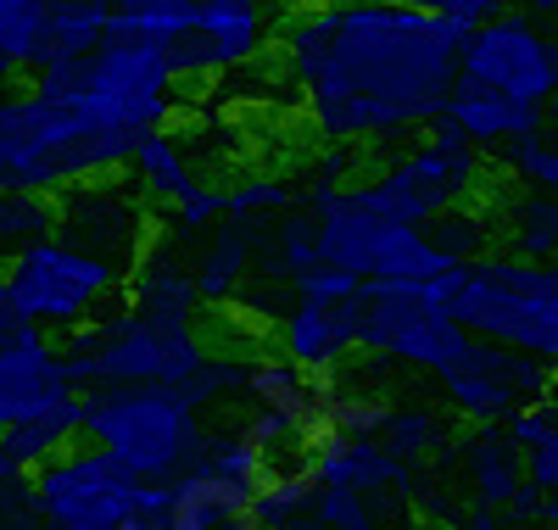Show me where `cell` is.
<instances>
[{
  "label": "cell",
  "mask_w": 558,
  "mask_h": 530,
  "mask_svg": "<svg viewBox=\"0 0 558 530\" xmlns=\"http://www.w3.org/2000/svg\"><path fill=\"white\" fill-rule=\"evenodd\" d=\"M279 39L330 146L425 134L458 89V57L430 34V7H296L279 17Z\"/></svg>",
  "instance_id": "obj_1"
},
{
  "label": "cell",
  "mask_w": 558,
  "mask_h": 530,
  "mask_svg": "<svg viewBox=\"0 0 558 530\" xmlns=\"http://www.w3.org/2000/svg\"><path fill=\"white\" fill-rule=\"evenodd\" d=\"M140 140L101 129L68 101L28 89L0 95V196H73L84 184H107L134 162Z\"/></svg>",
  "instance_id": "obj_2"
},
{
  "label": "cell",
  "mask_w": 558,
  "mask_h": 530,
  "mask_svg": "<svg viewBox=\"0 0 558 530\" xmlns=\"http://www.w3.org/2000/svg\"><path fill=\"white\" fill-rule=\"evenodd\" d=\"M425 297L447 308L475 341L558 363V263H520L492 252L486 263L430 279Z\"/></svg>",
  "instance_id": "obj_3"
},
{
  "label": "cell",
  "mask_w": 558,
  "mask_h": 530,
  "mask_svg": "<svg viewBox=\"0 0 558 530\" xmlns=\"http://www.w3.org/2000/svg\"><path fill=\"white\" fill-rule=\"evenodd\" d=\"M84 442L146 486H173L207 458L213 436L202 430V413L179 402L173 385H96L84 392Z\"/></svg>",
  "instance_id": "obj_4"
},
{
  "label": "cell",
  "mask_w": 558,
  "mask_h": 530,
  "mask_svg": "<svg viewBox=\"0 0 558 530\" xmlns=\"http://www.w3.org/2000/svg\"><path fill=\"white\" fill-rule=\"evenodd\" d=\"M492 190V168L486 152L470 146L447 118L430 123L418 134V146L402 152L397 162H386L375 179L352 184L347 196L363 213H380L391 224H413V229H430L436 218L458 213V207H475Z\"/></svg>",
  "instance_id": "obj_5"
},
{
  "label": "cell",
  "mask_w": 558,
  "mask_h": 530,
  "mask_svg": "<svg viewBox=\"0 0 558 530\" xmlns=\"http://www.w3.org/2000/svg\"><path fill=\"white\" fill-rule=\"evenodd\" d=\"M62 352L78 392H96V385H184L213 363L196 324H168L134 308L68 335Z\"/></svg>",
  "instance_id": "obj_6"
},
{
  "label": "cell",
  "mask_w": 558,
  "mask_h": 530,
  "mask_svg": "<svg viewBox=\"0 0 558 530\" xmlns=\"http://www.w3.org/2000/svg\"><path fill=\"white\" fill-rule=\"evenodd\" d=\"M39 519L57 530H123L134 514H168L173 486H146L96 447H73L34 474Z\"/></svg>",
  "instance_id": "obj_7"
},
{
  "label": "cell",
  "mask_w": 558,
  "mask_h": 530,
  "mask_svg": "<svg viewBox=\"0 0 558 530\" xmlns=\"http://www.w3.org/2000/svg\"><path fill=\"white\" fill-rule=\"evenodd\" d=\"M0 274H7V291L34 329H62V335H78L118 285H129L118 263L78 252L68 240H39V246L12 257Z\"/></svg>",
  "instance_id": "obj_8"
},
{
  "label": "cell",
  "mask_w": 558,
  "mask_h": 530,
  "mask_svg": "<svg viewBox=\"0 0 558 530\" xmlns=\"http://www.w3.org/2000/svg\"><path fill=\"white\" fill-rule=\"evenodd\" d=\"M318 263L352 274L357 285H430L452 274V257L430 240V229L363 213L352 207V196L318 218Z\"/></svg>",
  "instance_id": "obj_9"
},
{
  "label": "cell",
  "mask_w": 558,
  "mask_h": 530,
  "mask_svg": "<svg viewBox=\"0 0 558 530\" xmlns=\"http://www.w3.org/2000/svg\"><path fill=\"white\" fill-rule=\"evenodd\" d=\"M363 352L441 374L475 341L447 308L425 297V285H363Z\"/></svg>",
  "instance_id": "obj_10"
},
{
  "label": "cell",
  "mask_w": 558,
  "mask_h": 530,
  "mask_svg": "<svg viewBox=\"0 0 558 530\" xmlns=\"http://www.w3.org/2000/svg\"><path fill=\"white\" fill-rule=\"evenodd\" d=\"M547 385H553V363L492 347V341H470L452 369L436 374V392L447 397V408L481 430H497L525 408H542Z\"/></svg>",
  "instance_id": "obj_11"
},
{
  "label": "cell",
  "mask_w": 558,
  "mask_h": 530,
  "mask_svg": "<svg viewBox=\"0 0 558 530\" xmlns=\"http://www.w3.org/2000/svg\"><path fill=\"white\" fill-rule=\"evenodd\" d=\"M458 73L547 112L558 101V34H542L531 12H502L470 39Z\"/></svg>",
  "instance_id": "obj_12"
},
{
  "label": "cell",
  "mask_w": 558,
  "mask_h": 530,
  "mask_svg": "<svg viewBox=\"0 0 558 530\" xmlns=\"http://www.w3.org/2000/svg\"><path fill=\"white\" fill-rule=\"evenodd\" d=\"M274 39V17L252 0H202L196 28L179 45H168V68L173 79H213L229 68H246L268 51Z\"/></svg>",
  "instance_id": "obj_13"
},
{
  "label": "cell",
  "mask_w": 558,
  "mask_h": 530,
  "mask_svg": "<svg viewBox=\"0 0 558 530\" xmlns=\"http://www.w3.org/2000/svg\"><path fill=\"white\" fill-rule=\"evenodd\" d=\"M73 397H78V385L68 374V352L45 341V329H34L28 341L0 352V436L57 413Z\"/></svg>",
  "instance_id": "obj_14"
},
{
  "label": "cell",
  "mask_w": 558,
  "mask_h": 530,
  "mask_svg": "<svg viewBox=\"0 0 558 530\" xmlns=\"http://www.w3.org/2000/svg\"><path fill=\"white\" fill-rule=\"evenodd\" d=\"M302 463L313 469L318 486H347L363 492L368 503L380 508H413L418 497V480L402 458L386 453V442H341V436H324L302 453Z\"/></svg>",
  "instance_id": "obj_15"
},
{
  "label": "cell",
  "mask_w": 558,
  "mask_h": 530,
  "mask_svg": "<svg viewBox=\"0 0 558 530\" xmlns=\"http://www.w3.org/2000/svg\"><path fill=\"white\" fill-rule=\"evenodd\" d=\"M363 291L341 308H307L296 302L279 318V358H291L307 374H341L352 352H363Z\"/></svg>",
  "instance_id": "obj_16"
},
{
  "label": "cell",
  "mask_w": 558,
  "mask_h": 530,
  "mask_svg": "<svg viewBox=\"0 0 558 530\" xmlns=\"http://www.w3.org/2000/svg\"><path fill=\"white\" fill-rule=\"evenodd\" d=\"M336 380L341 374H307L291 358L263 352V358H252V374H246V402L274 413V419H286L296 436L313 447L324 436V402H330Z\"/></svg>",
  "instance_id": "obj_17"
},
{
  "label": "cell",
  "mask_w": 558,
  "mask_h": 530,
  "mask_svg": "<svg viewBox=\"0 0 558 530\" xmlns=\"http://www.w3.org/2000/svg\"><path fill=\"white\" fill-rule=\"evenodd\" d=\"M441 118L481 152H508V146L536 140L547 129L542 107H525V101H514V95H502V89H492L481 79H463V73H458V89H452V101H447Z\"/></svg>",
  "instance_id": "obj_18"
},
{
  "label": "cell",
  "mask_w": 558,
  "mask_h": 530,
  "mask_svg": "<svg viewBox=\"0 0 558 530\" xmlns=\"http://www.w3.org/2000/svg\"><path fill=\"white\" fill-rule=\"evenodd\" d=\"M168 530H263L257 525V486L223 480L207 463L173 480V508Z\"/></svg>",
  "instance_id": "obj_19"
},
{
  "label": "cell",
  "mask_w": 558,
  "mask_h": 530,
  "mask_svg": "<svg viewBox=\"0 0 558 530\" xmlns=\"http://www.w3.org/2000/svg\"><path fill=\"white\" fill-rule=\"evenodd\" d=\"M463 480H470V503L508 514V503L525 486V453L508 442V430H470V447H463Z\"/></svg>",
  "instance_id": "obj_20"
},
{
  "label": "cell",
  "mask_w": 558,
  "mask_h": 530,
  "mask_svg": "<svg viewBox=\"0 0 558 530\" xmlns=\"http://www.w3.org/2000/svg\"><path fill=\"white\" fill-rule=\"evenodd\" d=\"M129 297H134V313H151L168 324H196V313L207 308L196 291V274H184L162 240L146 246V257L129 268Z\"/></svg>",
  "instance_id": "obj_21"
},
{
  "label": "cell",
  "mask_w": 558,
  "mask_h": 530,
  "mask_svg": "<svg viewBox=\"0 0 558 530\" xmlns=\"http://www.w3.org/2000/svg\"><path fill=\"white\" fill-rule=\"evenodd\" d=\"M497 234L508 257L520 263H558V196H542V190H514L497 207Z\"/></svg>",
  "instance_id": "obj_22"
},
{
  "label": "cell",
  "mask_w": 558,
  "mask_h": 530,
  "mask_svg": "<svg viewBox=\"0 0 558 530\" xmlns=\"http://www.w3.org/2000/svg\"><path fill=\"white\" fill-rule=\"evenodd\" d=\"M134 184H140V196H146L151 207H184L202 190V179H196V168H191V157L179 152V140L168 134V129H157V134H146L134 146Z\"/></svg>",
  "instance_id": "obj_23"
},
{
  "label": "cell",
  "mask_w": 558,
  "mask_h": 530,
  "mask_svg": "<svg viewBox=\"0 0 558 530\" xmlns=\"http://www.w3.org/2000/svg\"><path fill=\"white\" fill-rule=\"evenodd\" d=\"M252 246H257V268L279 285H296L318 268V218L307 207L286 213V218H274L252 234Z\"/></svg>",
  "instance_id": "obj_24"
},
{
  "label": "cell",
  "mask_w": 558,
  "mask_h": 530,
  "mask_svg": "<svg viewBox=\"0 0 558 530\" xmlns=\"http://www.w3.org/2000/svg\"><path fill=\"white\" fill-rule=\"evenodd\" d=\"M397 419V402L386 392L363 380H336L330 402H324V436H341V442H386V430ZM318 436V442H324Z\"/></svg>",
  "instance_id": "obj_25"
},
{
  "label": "cell",
  "mask_w": 558,
  "mask_h": 530,
  "mask_svg": "<svg viewBox=\"0 0 558 530\" xmlns=\"http://www.w3.org/2000/svg\"><path fill=\"white\" fill-rule=\"evenodd\" d=\"M252 229L241 224H218L207 234V252H202V268H196V291L207 308H235V291L241 279L252 274Z\"/></svg>",
  "instance_id": "obj_26"
},
{
  "label": "cell",
  "mask_w": 558,
  "mask_h": 530,
  "mask_svg": "<svg viewBox=\"0 0 558 530\" xmlns=\"http://www.w3.org/2000/svg\"><path fill=\"white\" fill-rule=\"evenodd\" d=\"M0 51L28 79L51 68V7L45 0H0Z\"/></svg>",
  "instance_id": "obj_27"
},
{
  "label": "cell",
  "mask_w": 558,
  "mask_h": 530,
  "mask_svg": "<svg viewBox=\"0 0 558 530\" xmlns=\"http://www.w3.org/2000/svg\"><path fill=\"white\" fill-rule=\"evenodd\" d=\"M313 503H318V480L307 463H286L274 469L263 486H257V525L263 530H296L313 519Z\"/></svg>",
  "instance_id": "obj_28"
},
{
  "label": "cell",
  "mask_w": 558,
  "mask_h": 530,
  "mask_svg": "<svg viewBox=\"0 0 558 530\" xmlns=\"http://www.w3.org/2000/svg\"><path fill=\"white\" fill-rule=\"evenodd\" d=\"M62 229V202L51 196H0V268L23 257L39 240H57Z\"/></svg>",
  "instance_id": "obj_29"
},
{
  "label": "cell",
  "mask_w": 558,
  "mask_h": 530,
  "mask_svg": "<svg viewBox=\"0 0 558 530\" xmlns=\"http://www.w3.org/2000/svg\"><path fill=\"white\" fill-rule=\"evenodd\" d=\"M452 436H458V424H452V419H441L436 408L402 402L397 419H391V430H386V453L402 458L408 469H413V463H436L441 447H447Z\"/></svg>",
  "instance_id": "obj_30"
},
{
  "label": "cell",
  "mask_w": 558,
  "mask_h": 530,
  "mask_svg": "<svg viewBox=\"0 0 558 530\" xmlns=\"http://www.w3.org/2000/svg\"><path fill=\"white\" fill-rule=\"evenodd\" d=\"M196 17H202V0H118V28L162 45V51L191 34Z\"/></svg>",
  "instance_id": "obj_31"
},
{
  "label": "cell",
  "mask_w": 558,
  "mask_h": 530,
  "mask_svg": "<svg viewBox=\"0 0 558 530\" xmlns=\"http://www.w3.org/2000/svg\"><path fill=\"white\" fill-rule=\"evenodd\" d=\"M492 234H497V213H486V207H458V213L430 224V240L452 257V268L486 263L492 257Z\"/></svg>",
  "instance_id": "obj_32"
},
{
  "label": "cell",
  "mask_w": 558,
  "mask_h": 530,
  "mask_svg": "<svg viewBox=\"0 0 558 530\" xmlns=\"http://www.w3.org/2000/svg\"><path fill=\"white\" fill-rule=\"evenodd\" d=\"M213 474L223 480H241V486H263V480L274 474V458L246 436V424H229V430H213L207 442V458H202Z\"/></svg>",
  "instance_id": "obj_33"
},
{
  "label": "cell",
  "mask_w": 558,
  "mask_h": 530,
  "mask_svg": "<svg viewBox=\"0 0 558 530\" xmlns=\"http://www.w3.org/2000/svg\"><path fill=\"white\" fill-rule=\"evenodd\" d=\"M302 207V190L286 184V179H246L229 190V218L223 224H274V218H286Z\"/></svg>",
  "instance_id": "obj_34"
},
{
  "label": "cell",
  "mask_w": 558,
  "mask_h": 530,
  "mask_svg": "<svg viewBox=\"0 0 558 530\" xmlns=\"http://www.w3.org/2000/svg\"><path fill=\"white\" fill-rule=\"evenodd\" d=\"M502 168L520 190H542V196H558V140L542 129L536 140H520V146L502 152Z\"/></svg>",
  "instance_id": "obj_35"
},
{
  "label": "cell",
  "mask_w": 558,
  "mask_h": 530,
  "mask_svg": "<svg viewBox=\"0 0 558 530\" xmlns=\"http://www.w3.org/2000/svg\"><path fill=\"white\" fill-rule=\"evenodd\" d=\"M375 514L380 503H368L363 492H347V486H318V503H313V525L324 530H368L380 525Z\"/></svg>",
  "instance_id": "obj_36"
},
{
  "label": "cell",
  "mask_w": 558,
  "mask_h": 530,
  "mask_svg": "<svg viewBox=\"0 0 558 530\" xmlns=\"http://www.w3.org/2000/svg\"><path fill=\"white\" fill-rule=\"evenodd\" d=\"M296 291V302H307V308H341V302H352L363 285L352 279V274H341V268H330V263H318L307 279H296L291 285Z\"/></svg>",
  "instance_id": "obj_37"
},
{
  "label": "cell",
  "mask_w": 558,
  "mask_h": 530,
  "mask_svg": "<svg viewBox=\"0 0 558 530\" xmlns=\"http://www.w3.org/2000/svg\"><path fill=\"white\" fill-rule=\"evenodd\" d=\"M218 218H229V190H223V184H202L184 207H173L168 224H173L179 234H202V229H213Z\"/></svg>",
  "instance_id": "obj_38"
},
{
  "label": "cell",
  "mask_w": 558,
  "mask_h": 530,
  "mask_svg": "<svg viewBox=\"0 0 558 530\" xmlns=\"http://www.w3.org/2000/svg\"><path fill=\"white\" fill-rule=\"evenodd\" d=\"M0 525H7V530H34V525H39L34 474H12V480H0Z\"/></svg>",
  "instance_id": "obj_39"
},
{
  "label": "cell",
  "mask_w": 558,
  "mask_h": 530,
  "mask_svg": "<svg viewBox=\"0 0 558 530\" xmlns=\"http://www.w3.org/2000/svg\"><path fill=\"white\" fill-rule=\"evenodd\" d=\"M502 430H508V442H514V447L531 458L536 447H547V442L558 436V413L542 402V408H525V413H514V419H508Z\"/></svg>",
  "instance_id": "obj_40"
},
{
  "label": "cell",
  "mask_w": 558,
  "mask_h": 530,
  "mask_svg": "<svg viewBox=\"0 0 558 530\" xmlns=\"http://www.w3.org/2000/svg\"><path fill=\"white\" fill-rule=\"evenodd\" d=\"M525 480H531V486H536L542 497H558V436L525 458Z\"/></svg>",
  "instance_id": "obj_41"
},
{
  "label": "cell",
  "mask_w": 558,
  "mask_h": 530,
  "mask_svg": "<svg viewBox=\"0 0 558 530\" xmlns=\"http://www.w3.org/2000/svg\"><path fill=\"white\" fill-rule=\"evenodd\" d=\"M502 519H508V525H531V530H536V525L547 519V497H542V492L531 486V480H525V486H520V497L508 503V514H502Z\"/></svg>",
  "instance_id": "obj_42"
},
{
  "label": "cell",
  "mask_w": 558,
  "mask_h": 530,
  "mask_svg": "<svg viewBox=\"0 0 558 530\" xmlns=\"http://www.w3.org/2000/svg\"><path fill=\"white\" fill-rule=\"evenodd\" d=\"M12 79H17V68L7 62V51H0V95H7V89H12Z\"/></svg>",
  "instance_id": "obj_43"
},
{
  "label": "cell",
  "mask_w": 558,
  "mask_h": 530,
  "mask_svg": "<svg viewBox=\"0 0 558 530\" xmlns=\"http://www.w3.org/2000/svg\"><path fill=\"white\" fill-rule=\"evenodd\" d=\"M547 530H558V497H547V519H542Z\"/></svg>",
  "instance_id": "obj_44"
},
{
  "label": "cell",
  "mask_w": 558,
  "mask_h": 530,
  "mask_svg": "<svg viewBox=\"0 0 558 530\" xmlns=\"http://www.w3.org/2000/svg\"><path fill=\"white\" fill-rule=\"evenodd\" d=\"M547 408L558 413V374H553V385H547Z\"/></svg>",
  "instance_id": "obj_45"
},
{
  "label": "cell",
  "mask_w": 558,
  "mask_h": 530,
  "mask_svg": "<svg viewBox=\"0 0 558 530\" xmlns=\"http://www.w3.org/2000/svg\"><path fill=\"white\" fill-rule=\"evenodd\" d=\"M368 530H402V525H368Z\"/></svg>",
  "instance_id": "obj_46"
},
{
  "label": "cell",
  "mask_w": 558,
  "mask_h": 530,
  "mask_svg": "<svg viewBox=\"0 0 558 530\" xmlns=\"http://www.w3.org/2000/svg\"><path fill=\"white\" fill-rule=\"evenodd\" d=\"M296 530H324V525H313V519H307V525H296Z\"/></svg>",
  "instance_id": "obj_47"
},
{
  "label": "cell",
  "mask_w": 558,
  "mask_h": 530,
  "mask_svg": "<svg viewBox=\"0 0 558 530\" xmlns=\"http://www.w3.org/2000/svg\"><path fill=\"white\" fill-rule=\"evenodd\" d=\"M34 530H57V525H45V519H39V525H34Z\"/></svg>",
  "instance_id": "obj_48"
},
{
  "label": "cell",
  "mask_w": 558,
  "mask_h": 530,
  "mask_svg": "<svg viewBox=\"0 0 558 530\" xmlns=\"http://www.w3.org/2000/svg\"><path fill=\"white\" fill-rule=\"evenodd\" d=\"M553 17H558V0H553Z\"/></svg>",
  "instance_id": "obj_49"
},
{
  "label": "cell",
  "mask_w": 558,
  "mask_h": 530,
  "mask_svg": "<svg viewBox=\"0 0 558 530\" xmlns=\"http://www.w3.org/2000/svg\"><path fill=\"white\" fill-rule=\"evenodd\" d=\"M553 374H558V363H553Z\"/></svg>",
  "instance_id": "obj_50"
},
{
  "label": "cell",
  "mask_w": 558,
  "mask_h": 530,
  "mask_svg": "<svg viewBox=\"0 0 558 530\" xmlns=\"http://www.w3.org/2000/svg\"><path fill=\"white\" fill-rule=\"evenodd\" d=\"M0 530H7V525H0Z\"/></svg>",
  "instance_id": "obj_51"
},
{
  "label": "cell",
  "mask_w": 558,
  "mask_h": 530,
  "mask_svg": "<svg viewBox=\"0 0 558 530\" xmlns=\"http://www.w3.org/2000/svg\"><path fill=\"white\" fill-rule=\"evenodd\" d=\"M502 530H508V525H502Z\"/></svg>",
  "instance_id": "obj_52"
}]
</instances>
